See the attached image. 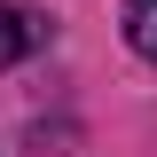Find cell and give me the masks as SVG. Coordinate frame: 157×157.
<instances>
[{
	"label": "cell",
	"mask_w": 157,
	"mask_h": 157,
	"mask_svg": "<svg viewBox=\"0 0 157 157\" xmlns=\"http://www.w3.org/2000/svg\"><path fill=\"white\" fill-rule=\"evenodd\" d=\"M39 32H47L39 16H24V8H8V0H0V71L32 55V47H39Z\"/></svg>",
	"instance_id": "obj_1"
},
{
	"label": "cell",
	"mask_w": 157,
	"mask_h": 157,
	"mask_svg": "<svg viewBox=\"0 0 157 157\" xmlns=\"http://www.w3.org/2000/svg\"><path fill=\"white\" fill-rule=\"evenodd\" d=\"M126 47L141 63H157V0H126Z\"/></svg>",
	"instance_id": "obj_2"
}]
</instances>
